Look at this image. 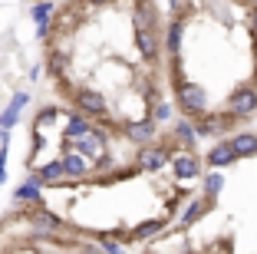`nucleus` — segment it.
<instances>
[{
	"label": "nucleus",
	"mask_w": 257,
	"mask_h": 254,
	"mask_svg": "<svg viewBox=\"0 0 257 254\" xmlns=\"http://www.w3.org/2000/svg\"><path fill=\"white\" fill-rule=\"evenodd\" d=\"M178 103L185 112H201L204 109V90H198L195 82H182L178 86Z\"/></svg>",
	"instance_id": "f257e3e1"
},
{
	"label": "nucleus",
	"mask_w": 257,
	"mask_h": 254,
	"mask_svg": "<svg viewBox=\"0 0 257 254\" xmlns=\"http://www.w3.org/2000/svg\"><path fill=\"white\" fill-rule=\"evenodd\" d=\"M254 109H257V93L254 90H241V93L231 96V112H234V116H247V112H254Z\"/></svg>",
	"instance_id": "f03ea898"
},
{
	"label": "nucleus",
	"mask_w": 257,
	"mask_h": 254,
	"mask_svg": "<svg viewBox=\"0 0 257 254\" xmlns=\"http://www.w3.org/2000/svg\"><path fill=\"white\" fill-rule=\"evenodd\" d=\"M76 106L83 112H92V116H102V112H106V99L99 96V93H92V90L79 93V96H76Z\"/></svg>",
	"instance_id": "7ed1b4c3"
},
{
	"label": "nucleus",
	"mask_w": 257,
	"mask_h": 254,
	"mask_svg": "<svg viewBox=\"0 0 257 254\" xmlns=\"http://www.w3.org/2000/svg\"><path fill=\"white\" fill-rule=\"evenodd\" d=\"M27 103H30V99H27V93H17V96H14V103H10L7 109L0 112V129H4V132H7V129L17 122V116H20V109H23Z\"/></svg>",
	"instance_id": "20e7f679"
},
{
	"label": "nucleus",
	"mask_w": 257,
	"mask_h": 254,
	"mask_svg": "<svg viewBox=\"0 0 257 254\" xmlns=\"http://www.w3.org/2000/svg\"><path fill=\"white\" fill-rule=\"evenodd\" d=\"M30 221H33V228H37L40 234H53L56 228H60V218H56V215H50V211H33V215H30Z\"/></svg>",
	"instance_id": "39448f33"
},
{
	"label": "nucleus",
	"mask_w": 257,
	"mask_h": 254,
	"mask_svg": "<svg viewBox=\"0 0 257 254\" xmlns=\"http://www.w3.org/2000/svg\"><path fill=\"white\" fill-rule=\"evenodd\" d=\"M76 142H79V152H83V155H96V158L106 155V149H102V139H99V135H92V132H83Z\"/></svg>",
	"instance_id": "423d86ee"
},
{
	"label": "nucleus",
	"mask_w": 257,
	"mask_h": 254,
	"mask_svg": "<svg viewBox=\"0 0 257 254\" xmlns=\"http://www.w3.org/2000/svg\"><path fill=\"white\" fill-rule=\"evenodd\" d=\"M125 132H128L132 142H149L152 135H155V122H149V119H145V122H132Z\"/></svg>",
	"instance_id": "0eeeda50"
},
{
	"label": "nucleus",
	"mask_w": 257,
	"mask_h": 254,
	"mask_svg": "<svg viewBox=\"0 0 257 254\" xmlns=\"http://www.w3.org/2000/svg\"><path fill=\"white\" fill-rule=\"evenodd\" d=\"M175 175H178V179H195L198 175V158L195 155H178L175 158Z\"/></svg>",
	"instance_id": "6e6552de"
},
{
	"label": "nucleus",
	"mask_w": 257,
	"mask_h": 254,
	"mask_svg": "<svg viewBox=\"0 0 257 254\" xmlns=\"http://www.w3.org/2000/svg\"><path fill=\"white\" fill-rule=\"evenodd\" d=\"M231 149H234V155H254L257 152V139L250 132H244V135H237L234 142H231Z\"/></svg>",
	"instance_id": "1a4fd4ad"
},
{
	"label": "nucleus",
	"mask_w": 257,
	"mask_h": 254,
	"mask_svg": "<svg viewBox=\"0 0 257 254\" xmlns=\"http://www.w3.org/2000/svg\"><path fill=\"white\" fill-rule=\"evenodd\" d=\"M231 158H234V149H231V142H221V145H214V149H211L208 162H211V165H227Z\"/></svg>",
	"instance_id": "9d476101"
},
{
	"label": "nucleus",
	"mask_w": 257,
	"mask_h": 254,
	"mask_svg": "<svg viewBox=\"0 0 257 254\" xmlns=\"http://www.w3.org/2000/svg\"><path fill=\"white\" fill-rule=\"evenodd\" d=\"M63 172L66 175H83L86 172V162L79 152H66V158H63Z\"/></svg>",
	"instance_id": "9b49d317"
},
{
	"label": "nucleus",
	"mask_w": 257,
	"mask_h": 254,
	"mask_svg": "<svg viewBox=\"0 0 257 254\" xmlns=\"http://www.w3.org/2000/svg\"><path fill=\"white\" fill-rule=\"evenodd\" d=\"M60 175H63V162H50V165H43V168H40L37 182H40V185H50V182H56Z\"/></svg>",
	"instance_id": "f8f14e48"
},
{
	"label": "nucleus",
	"mask_w": 257,
	"mask_h": 254,
	"mask_svg": "<svg viewBox=\"0 0 257 254\" xmlns=\"http://www.w3.org/2000/svg\"><path fill=\"white\" fill-rule=\"evenodd\" d=\"M17 198H20V202H37V198H40V182L30 179L27 185H20V188H17Z\"/></svg>",
	"instance_id": "ddd939ff"
},
{
	"label": "nucleus",
	"mask_w": 257,
	"mask_h": 254,
	"mask_svg": "<svg viewBox=\"0 0 257 254\" xmlns=\"http://www.w3.org/2000/svg\"><path fill=\"white\" fill-rule=\"evenodd\" d=\"M50 14H53V4H37L33 7V17H37V30H40V37H46V20H50Z\"/></svg>",
	"instance_id": "4468645a"
},
{
	"label": "nucleus",
	"mask_w": 257,
	"mask_h": 254,
	"mask_svg": "<svg viewBox=\"0 0 257 254\" xmlns=\"http://www.w3.org/2000/svg\"><path fill=\"white\" fill-rule=\"evenodd\" d=\"M162 162H165V152H162V149H145L142 152V165H145V168H159Z\"/></svg>",
	"instance_id": "2eb2a0df"
},
{
	"label": "nucleus",
	"mask_w": 257,
	"mask_h": 254,
	"mask_svg": "<svg viewBox=\"0 0 257 254\" xmlns=\"http://www.w3.org/2000/svg\"><path fill=\"white\" fill-rule=\"evenodd\" d=\"M139 50H142V56H155V37L139 30Z\"/></svg>",
	"instance_id": "dca6fc26"
},
{
	"label": "nucleus",
	"mask_w": 257,
	"mask_h": 254,
	"mask_svg": "<svg viewBox=\"0 0 257 254\" xmlns=\"http://www.w3.org/2000/svg\"><path fill=\"white\" fill-rule=\"evenodd\" d=\"M221 126H224V116H208V119L201 122V132L214 135V132H221Z\"/></svg>",
	"instance_id": "f3484780"
},
{
	"label": "nucleus",
	"mask_w": 257,
	"mask_h": 254,
	"mask_svg": "<svg viewBox=\"0 0 257 254\" xmlns=\"http://www.w3.org/2000/svg\"><path fill=\"white\" fill-rule=\"evenodd\" d=\"M83 132H89V122H86V119H69V129H66L69 139H79Z\"/></svg>",
	"instance_id": "a211bd4d"
},
{
	"label": "nucleus",
	"mask_w": 257,
	"mask_h": 254,
	"mask_svg": "<svg viewBox=\"0 0 257 254\" xmlns=\"http://www.w3.org/2000/svg\"><path fill=\"white\" fill-rule=\"evenodd\" d=\"M162 228V221H149V224H142V228H136V238H149V234H155Z\"/></svg>",
	"instance_id": "6ab92c4d"
},
{
	"label": "nucleus",
	"mask_w": 257,
	"mask_h": 254,
	"mask_svg": "<svg viewBox=\"0 0 257 254\" xmlns=\"http://www.w3.org/2000/svg\"><path fill=\"white\" fill-rule=\"evenodd\" d=\"M178 40H182V23H175V27H172V33H168V46L178 50Z\"/></svg>",
	"instance_id": "aec40b11"
},
{
	"label": "nucleus",
	"mask_w": 257,
	"mask_h": 254,
	"mask_svg": "<svg viewBox=\"0 0 257 254\" xmlns=\"http://www.w3.org/2000/svg\"><path fill=\"white\" fill-rule=\"evenodd\" d=\"M204 188H208V192H218V188H221V175H211V179H208V182H204Z\"/></svg>",
	"instance_id": "412c9836"
},
{
	"label": "nucleus",
	"mask_w": 257,
	"mask_h": 254,
	"mask_svg": "<svg viewBox=\"0 0 257 254\" xmlns=\"http://www.w3.org/2000/svg\"><path fill=\"white\" fill-rule=\"evenodd\" d=\"M136 23H139V30H142V27H149V14H145L142 7L136 10Z\"/></svg>",
	"instance_id": "4be33fe9"
},
{
	"label": "nucleus",
	"mask_w": 257,
	"mask_h": 254,
	"mask_svg": "<svg viewBox=\"0 0 257 254\" xmlns=\"http://www.w3.org/2000/svg\"><path fill=\"white\" fill-rule=\"evenodd\" d=\"M198 215H201V205L195 202V205H191V211H188V215H185V224H191V221H195Z\"/></svg>",
	"instance_id": "5701e85b"
},
{
	"label": "nucleus",
	"mask_w": 257,
	"mask_h": 254,
	"mask_svg": "<svg viewBox=\"0 0 257 254\" xmlns=\"http://www.w3.org/2000/svg\"><path fill=\"white\" fill-rule=\"evenodd\" d=\"M50 69H53V73H60V69H63V53H56L53 60H50Z\"/></svg>",
	"instance_id": "b1692460"
},
{
	"label": "nucleus",
	"mask_w": 257,
	"mask_h": 254,
	"mask_svg": "<svg viewBox=\"0 0 257 254\" xmlns=\"http://www.w3.org/2000/svg\"><path fill=\"white\" fill-rule=\"evenodd\" d=\"M178 135H182V139H191V126H188V122H182V126H178Z\"/></svg>",
	"instance_id": "393cba45"
},
{
	"label": "nucleus",
	"mask_w": 257,
	"mask_h": 254,
	"mask_svg": "<svg viewBox=\"0 0 257 254\" xmlns=\"http://www.w3.org/2000/svg\"><path fill=\"white\" fill-rule=\"evenodd\" d=\"M7 182V168H4V162H0V185Z\"/></svg>",
	"instance_id": "a878e982"
},
{
	"label": "nucleus",
	"mask_w": 257,
	"mask_h": 254,
	"mask_svg": "<svg viewBox=\"0 0 257 254\" xmlns=\"http://www.w3.org/2000/svg\"><path fill=\"white\" fill-rule=\"evenodd\" d=\"M254 30H257V10H254Z\"/></svg>",
	"instance_id": "bb28decb"
},
{
	"label": "nucleus",
	"mask_w": 257,
	"mask_h": 254,
	"mask_svg": "<svg viewBox=\"0 0 257 254\" xmlns=\"http://www.w3.org/2000/svg\"><path fill=\"white\" fill-rule=\"evenodd\" d=\"M92 4H109V0H92Z\"/></svg>",
	"instance_id": "cd10ccee"
}]
</instances>
